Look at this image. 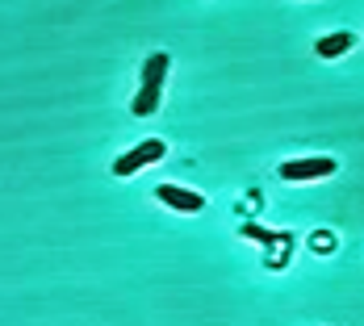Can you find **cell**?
<instances>
[{"mask_svg": "<svg viewBox=\"0 0 364 326\" xmlns=\"http://www.w3.org/2000/svg\"><path fill=\"white\" fill-rule=\"evenodd\" d=\"M168 67H172V59H168L164 50H155V55L143 63V84H139L134 105H130V109H134V117H151V113H159V97H164Z\"/></svg>", "mask_w": 364, "mask_h": 326, "instance_id": "cell-1", "label": "cell"}, {"mask_svg": "<svg viewBox=\"0 0 364 326\" xmlns=\"http://www.w3.org/2000/svg\"><path fill=\"white\" fill-rule=\"evenodd\" d=\"M168 155V146L159 143V138H146V143H139V146H130L117 163H113V176L117 180H126V176H134V172H143V168H151V163H159Z\"/></svg>", "mask_w": 364, "mask_h": 326, "instance_id": "cell-2", "label": "cell"}, {"mask_svg": "<svg viewBox=\"0 0 364 326\" xmlns=\"http://www.w3.org/2000/svg\"><path fill=\"white\" fill-rule=\"evenodd\" d=\"M335 172V159L331 155H314V159H293V163H281V180H323Z\"/></svg>", "mask_w": 364, "mask_h": 326, "instance_id": "cell-3", "label": "cell"}, {"mask_svg": "<svg viewBox=\"0 0 364 326\" xmlns=\"http://www.w3.org/2000/svg\"><path fill=\"white\" fill-rule=\"evenodd\" d=\"M155 197H159L168 210H176V214H201V210H205V197H201V192H188L181 184H159Z\"/></svg>", "mask_w": 364, "mask_h": 326, "instance_id": "cell-4", "label": "cell"}, {"mask_svg": "<svg viewBox=\"0 0 364 326\" xmlns=\"http://www.w3.org/2000/svg\"><path fill=\"white\" fill-rule=\"evenodd\" d=\"M352 46H356V38L348 34V30H339V34L318 38V42H314V55H318V59H339V55H348Z\"/></svg>", "mask_w": 364, "mask_h": 326, "instance_id": "cell-5", "label": "cell"}]
</instances>
